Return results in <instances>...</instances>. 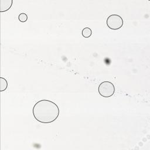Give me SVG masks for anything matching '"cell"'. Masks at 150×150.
<instances>
[{
	"mask_svg": "<svg viewBox=\"0 0 150 150\" xmlns=\"http://www.w3.org/2000/svg\"><path fill=\"white\" fill-rule=\"evenodd\" d=\"M60 110L58 105L52 101L41 100L36 103L33 108L35 118L43 124L51 123L59 117Z\"/></svg>",
	"mask_w": 150,
	"mask_h": 150,
	"instance_id": "cell-1",
	"label": "cell"
},
{
	"mask_svg": "<svg viewBox=\"0 0 150 150\" xmlns=\"http://www.w3.org/2000/svg\"><path fill=\"white\" fill-rule=\"evenodd\" d=\"M98 90L100 96L104 97H110L114 94L115 87L111 82L104 81L99 84Z\"/></svg>",
	"mask_w": 150,
	"mask_h": 150,
	"instance_id": "cell-2",
	"label": "cell"
},
{
	"mask_svg": "<svg viewBox=\"0 0 150 150\" xmlns=\"http://www.w3.org/2000/svg\"><path fill=\"white\" fill-rule=\"evenodd\" d=\"M106 23L110 29L118 30L122 28L124 23L121 16L117 14H112L107 18Z\"/></svg>",
	"mask_w": 150,
	"mask_h": 150,
	"instance_id": "cell-3",
	"label": "cell"
},
{
	"mask_svg": "<svg viewBox=\"0 0 150 150\" xmlns=\"http://www.w3.org/2000/svg\"><path fill=\"white\" fill-rule=\"evenodd\" d=\"M12 0H1L0 1V12H4L8 11L12 6Z\"/></svg>",
	"mask_w": 150,
	"mask_h": 150,
	"instance_id": "cell-4",
	"label": "cell"
},
{
	"mask_svg": "<svg viewBox=\"0 0 150 150\" xmlns=\"http://www.w3.org/2000/svg\"><path fill=\"white\" fill-rule=\"evenodd\" d=\"M0 91H5L8 87V82L6 81V80L2 77H0Z\"/></svg>",
	"mask_w": 150,
	"mask_h": 150,
	"instance_id": "cell-5",
	"label": "cell"
},
{
	"mask_svg": "<svg viewBox=\"0 0 150 150\" xmlns=\"http://www.w3.org/2000/svg\"><path fill=\"white\" fill-rule=\"evenodd\" d=\"M81 33H82V35L83 37L87 38H89L90 36H91V35L92 34V30L90 28L86 27V28H84L82 30Z\"/></svg>",
	"mask_w": 150,
	"mask_h": 150,
	"instance_id": "cell-6",
	"label": "cell"
},
{
	"mask_svg": "<svg viewBox=\"0 0 150 150\" xmlns=\"http://www.w3.org/2000/svg\"><path fill=\"white\" fill-rule=\"evenodd\" d=\"M18 19L21 22H25L28 20V16L25 13H21L18 16Z\"/></svg>",
	"mask_w": 150,
	"mask_h": 150,
	"instance_id": "cell-7",
	"label": "cell"
}]
</instances>
